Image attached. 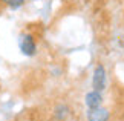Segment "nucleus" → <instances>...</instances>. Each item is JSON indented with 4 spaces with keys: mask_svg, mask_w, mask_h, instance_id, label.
Wrapping results in <instances>:
<instances>
[{
    "mask_svg": "<svg viewBox=\"0 0 124 121\" xmlns=\"http://www.w3.org/2000/svg\"><path fill=\"white\" fill-rule=\"evenodd\" d=\"M107 84V71L103 63H97L92 72V89L103 92Z\"/></svg>",
    "mask_w": 124,
    "mask_h": 121,
    "instance_id": "nucleus-2",
    "label": "nucleus"
},
{
    "mask_svg": "<svg viewBox=\"0 0 124 121\" xmlns=\"http://www.w3.org/2000/svg\"><path fill=\"white\" fill-rule=\"evenodd\" d=\"M72 115V109L68 103H57L52 109V118L55 121H68Z\"/></svg>",
    "mask_w": 124,
    "mask_h": 121,
    "instance_id": "nucleus-3",
    "label": "nucleus"
},
{
    "mask_svg": "<svg viewBox=\"0 0 124 121\" xmlns=\"http://www.w3.org/2000/svg\"><path fill=\"white\" fill-rule=\"evenodd\" d=\"M109 120H110V110H107L103 106L87 110V121H109Z\"/></svg>",
    "mask_w": 124,
    "mask_h": 121,
    "instance_id": "nucleus-4",
    "label": "nucleus"
},
{
    "mask_svg": "<svg viewBox=\"0 0 124 121\" xmlns=\"http://www.w3.org/2000/svg\"><path fill=\"white\" fill-rule=\"evenodd\" d=\"M86 106L87 109H97L100 106H103V92H98V90H90L86 94Z\"/></svg>",
    "mask_w": 124,
    "mask_h": 121,
    "instance_id": "nucleus-5",
    "label": "nucleus"
},
{
    "mask_svg": "<svg viewBox=\"0 0 124 121\" xmlns=\"http://www.w3.org/2000/svg\"><path fill=\"white\" fill-rule=\"evenodd\" d=\"M18 48H20L22 54H25L26 57H34L39 51V43H37L35 35L31 31H23L20 32V35L17 38Z\"/></svg>",
    "mask_w": 124,
    "mask_h": 121,
    "instance_id": "nucleus-1",
    "label": "nucleus"
},
{
    "mask_svg": "<svg viewBox=\"0 0 124 121\" xmlns=\"http://www.w3.org/2000/svg\"><path fill=\"white\" fill-rule=\"evenodd\" d=\"M25 3H26V0H0V8H6V9H20Z\"/></svg>",
    "mask_w": 124,
    "mask_h": 121,
    "instance_id": "nucleus-6",
    "label": "nucleus"
}]
</instances>
